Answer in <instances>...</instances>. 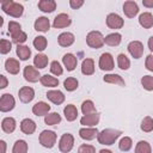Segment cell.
I'll use <instances>...</instances> for the list:
<instances>
[{"mask_svg":"<svg viewBox=\"0 0 153 153\" xmlns=\"http://www.w3.org/2000/svg\"><path fill=\"white\" fill-rule=\"evenodd\" d=\"M75 38L72 32H62L57 37V42L61 47H71L74 43Z\"/></svg>","mask_w":153,"mask_h":153,"instance_id":"44dd1931","label":"cell"},{"mask_svg":"<svg viewBox=\"0 0 153 153\" xmlns=\"http://www.w3.org/2000/svg\"><path fill=\"white\" fill-rule=\"evenodd\" d=\"M99 153H112V152H111L110 149H100Z\"/></svg>","mask_w":153,"mask_h":153,"instance_id":"11a10c76","label":"cell"},{"mask_svg":"<svg viewBox=\"0 0 153 153\" xmlns=\"http://www.w3.org/2000/svg\"><path fill=\"white\" fill-rule=\"evenodd\" d=\"M148 48H149L151 51H153V36H151L148 38Z\"/></svg>","mask_w":153,"mask_h":153,"instance_id":"f5cc1de1","label":"cell"},{"mask_svg":"<svg viewBox=\"0 0 153 153\" xmlns=\"http://www.w3.org/2000/svg\"><path fill=\"white\" fill-rule=\"evenodd\" d=\"M141 129L145 133H149L153 130V118L149 116H146L141 122Z\"/></svg>","mask_w":153,"mask_h":153,"instance_id":"b9f144b4","label":"cell"},{"mask_svg":"<svg viewBox=\"0 0 153 153\" xmlns=\"http://www.w3.org/2000/svg\"><path fill=\"white\" fill-rule=\"evenodd\" d=\"M62 62H63V66L66 67V69H67L68 72H72V71H74L75 67H76L78 59H76L75 55H73L72 53H67V54L63 55Z\"/></svg>","mask_w":153,"mask_h":153,"instance_id":"9a60e30c","label":"cell"},{"mask_svg":"<svg viewBox=\"0 0 153 153\" xmlns=\"http://www.w3.org/2000/svg\"><path fill=\"white\" fill-rule=\"evenodd\" d=\"M117 66H118V68L122 69V71H127V69L130 67V61H129V59L127 57V55L120 54V55L117 56Z\"/></svg>","mask_w":153,"mask_h":153,"instance_id":"8d00e7d4","label":"cell"},{"mask_svg":"<svg viewBox=\"0 0 153 153\" xmlns=\"http://www.w3.org/2000/svg\"><path fill=\"white\" fill-rule=\"evenodd\" d=\"M23 75H24V79L29 82H37L38 80H41V75H39L38 69L36 67H32V66H26L24 68Z\"/></svg>","mask_w":153,"mask_h":153,"instance_id":"9c48e42d","label":"cell"},{"mask_svg":"<svg viewBox=\"0 0 153 153\" xmlns=\"http://www.w3.org/2000/svg\"><path fill=\"white\" fill-rule=\"evenodd\" d=\"M135 153H152V148L151 145L147 141H139L135 146Z\"/></svg>","mask_w":153,"mask_h":153,"instance_id":"d590c367","label":"cell"},{"mask_svg":"<svg viewBox=\"0 0 153 153\" xmlns=\"http://www.w3.org/2000/svg\"><path fill=\"white\" fill-rule=\"evenodd\" d=\"M50 111V105L45 102H37L32 106V112L36 116H47Z\"/></svg>","mask_w":153,"mask_h":153,"instance_id":"2e32d148","label":"cell"},{"mask_svg":"<svg viewBox=\"0 0 153 153\" xmlns=\"http://www.w3.org/2000/svg\"><path fill=\"white\" fill-rule=\"evenodd\" d=\"M79 135L81 139L90 141L98 136V130H97V128H93V127H86V128H81L79 130Z\"/></svg>","mask_w":153,"mask_h":153,"instance_id":"ac0fdd59","label":"cell"},{"mask_svg":"<svg viewBox=\"0 0 153 153\" xmlns=\"http://www.w3.org/2000/svg\"><path fill=\"white\" fill-rule=\"evenodd\" d=\"M18 57L22 60V61H25L30 57L31 55V50L27 45H24V44H20V45H17V50H16Z\"/></svg>","mask_w":153,"mask_h":153,"instance_id":"4dcf8cb0","label":"cell"},{"mask_svg":"<svg viewBox=\"0 0 153 153\" xmlns=\"http://www.w3.org/2000/svg\"><path fill=\"white\" fill-rule=\"evenodd\" d=\"M139 24L145 29H151L153 26V16L149 12H143L139 17Z\"/></svg>","mask_w":153,"mask_h":153,"instance_id":"603a6c76","label":"cell"},{"mask_svg":"<svg viewBox=\"0 0 153 153\" xmlns=\"http://www.w3.org/2000/svg\"><path fill=\"white\" fill-rule=\"evenodd\" d=\"M41 84L45 87H55L59 85V80L55 78V76H51L49 74H44L41 76Z\"/></svg>","mask_w":153,"mask_h":153,"instance_id":"1f68e13d","label":"cell"},{"mask_svg":"<svg viewBox=\"0 0 153 153\" xmlns=\"http://www.w3.org/2000/svg\"><path fill=\"white\" fill-rule=\"evenodd\" d=\"M145 66H146V68H147L148 71L153 72V55H152V54H149V55L146 57Z\"/></svg>","mask_w":153,"mask_h":153,"instance_id":"c3c4849f","label":"cell"},{"mask_svg":"<svg viewBox=\"0 0 153 153\" xmlns=\"http://www.w3.org/2000/svg\"><path fill=\"white\" fill-rule=\"evenodd\" d=\"M74 146V137L72 134L69 133H66L63 134L61 137H60V141H59V149L62 152V153H68L72 151Z\"/></svg>","mask_w":153,"mask_h":153,"instance_id":"5b68a950","label":"cell"},{"mask_svg":"<svg viewBox=\"0 0 153 153\" xmlns=\"http://www.w3.org/2000/svg\"><path fill=\"white\" fill-rule=\"evenodd\" d=\"M56 142V134L53 130H43L39 134V143L45 148L54 147Z\"/></svg>","mask_w":153,"mask_h":153,"instance_id":"277c9868","label":"cell"},{"mask_svg":"<svg viewBox=\"0 0 153 153\" xmlns=\"http://www.w3.org/2000/svg\"><path fill=\"white\" fill-rule=\"evenodd\" d=\"M11 38H12L13 43H16V44L20 45L22 43H24V42L26 41L27 36H26V33H25L23 30H20V31H18V32H16V33L11 35Z\"/></svg>","mask_w":153,"mask_h":153,"instance_id":"60d3db41","label":"cell"},{"mask_svg":"<svg viewBox=\"0 0 153 153\" xmlns=\"http://www.w3.org/2000/svg\"><path fill=\"white\" fill-rule=\"evenodd\" d=\"M44 122L48 126H55L61 122V116L57 112H50L44 117Z\"/></svg>","mask_w":153,"mask_h":153,"instance_id":"e575fe53","label":"cell"},{"mask_svg":"<svg viewBox=\"0 0 153 153\" xmlns=\"http://www.w3.org/2000/svg\"><path fill=\"white\" fill-rule=\"evenodd\" d=\"M16 105V100L13 98L12 94L10 93H4L0 98V110L2 112H8L11 110H13Z\"/></svg>","mask_w":153,"mask_h":153,"instance_id":"8992f818","label":"cell"},{"mask_svg":"<svg viewBox=\"0 0 153 153\" xmlns=\"http://www.w3.org/2000/svg\"><path fill=\"white\" fill-rule=\"evenodd\" d=\"M12 153H27V143L24 140H17L13 145Z\"/></svg>","mask_w":153,"mask_h":153,"instance_id":"836d02e7","label":"cell"},{"mask_svg":"<svg viewBox=\"0 0 153 153\" xmlns=\"http://www.w3.org/2000/svg\"><path fill=\"white\" fill-rule=\"evenodd\" d=\"M38 8L42 12L50 13V12H54L56 10V2L54 0H41L38 2Z\"/></svg>","mask_w":153,"mask_h":153,"instance_id":"d4e9b609","label":"cell"},{"mask_svg":"<svg viewBox=\"0 0 153 153\" xmlns=\"http://www.w3.org/2000/svg\"><path fill=\"white\" fill-rule=\"evenodd\" d=\"M5 69L10 73V74H18L19 71H20V65H19V61L16 60V59H7L5 61Z\"/></svg>","mask_w":153,"mask_h":153,"instance_id":"7402d4cb","label":"cell"},{"mask_svg":"<svg viewBox=\"0 0 153 153\" xmlns=\"http://www.w3.org/2000/svg\"><path fill=\"white\" fill-rule=\"evenodd\" d=\"M86 43L90 48L99 49L105 44V37L99 31H91L86 36Z\"/></svg>","mask_w":153,"mask_h":153,"instance_id":"3957f363","label":"cell"},{"mask_svg":"<svg viewBox=\"0 0 153 153\" xmlns=\"http://www.w3.org/2000/svg\"><path fill=\"white\" fill-rule=\"evenodd\" d=\"M72 24V19L67 13H60L55 17L54 22H53V26L55 29H62V27H67Z\"/></svg>","mask_w":153,"mask_h":153,"instance_id":"30bf717a","label":"cell"},{"mask_svg":"<svg viewBox=\"0 0 153 153\" xmlns=\"http://www.w3.org/2000/svg\"><path fill=\"white\" fill-rule=\"evenodd\" d=\"M142 5L147 8H152L153 7V0H142Z\"/></svg>","mask_w":153,"mask_h":153,"instance_id":"816d5d0a","label":"cell"},{"mask_svg":"<svg viewBox=\"0 0 153 153\" xmlns=\"http://www.w3.org/2000/svg\"><path fill=\"white\" fill-rule=\"evenodd\" d=\"M16 126H17V123H16V120L13 117H5L1 122V128L7 134L13 133L16 129Z\"/></svg>","mask_w":153,"mask_h":153,"instance_id":"cb8c5ba5","label":"cell"},{"mask_svg":"<svg viewBox=\"0 0 153 153\" xmlns=\"http://www.w3.org/2000/svg\"><path fill=\"white\" fill-rule=\"evenodd\" d=\"M47 44H48V41H47V38L44 36H37L33 39V47L38 51H43L47 48Z\"/></svg>","mask_w":153,"mask_h":153,"instance_id":"74e56055","label":"cell"},{"mask_svg":"<svg viewBox=\"0 0 153 153\" xmlns=\"http://www.w3.org/2000/svg\"><path fill=\"white\" fill-rule=\"evenodd\" d=\"M20 130L26 135H31L36 130V123L31 118H24L20 122Z\"/></svg>","mask_w":153,"mask_h":153,"instance_id":"ffe728a7","label":"cell"},{"mask_svg":"<svg viewBox=\"0 0 153 153\" xmlns=\"http://www.w3.org/2000/svg\"><path fill=\"white\" fill-rule=\"evenodd\" d=\"M1 8L6 14H8V16H11L13 18H19L24 12L23 5L19 4V2H14L12 0L2 1L1 2Z\"/></svg>","mask_w":153,"mask_h":153,"instance_id":"7a4b0ae2","label":"cell"},{"mask_svg":"<svg viewBox=\"0 0 153 153\" xmlns=\"http://www.w3.org/2000/svg\"><path fill=\"white\" fill-rule=\"evenodd\" d=\"M33 27L36 31H41V32H47L50 29V22L47 17H38L35 20Z\"/></svg>","mask_w":153,"mask_h":153,"instance_id":"d6986e66","label":"cell"},{"mask_svg":"<svg viewBox=\"0 0 153 153\" xmlns=\"http://www.w3.org/2000/svg\"><path fill=\"white\" fill-rule=\"evenodd\" d=\"M99 68L102 71H112L114 67H115V63H114V57L110 53H103L99 57Z\"/></svg>","mask_w":153,"mask_h":153,"instance_id":"52a82bcc","label":"cell"},{"mask_svg":"<svg viewBox=\"0 0 153 153\" xmlns=\"http://www.w3.org/2000/svg\"><path fill=\"white\" fill-rule=\"evenodd\" d=\"M78 153H96V148L92 145H81L78 149Z\"/></svg>","mask_w":153,"mask_h":153,"instance_id":"7dc6e473","label":"cell"},{"mask_svg":"<svg viewBox=\"0 0 153 153\" xmlns=\"http://www.w3.org/2000/svg\"><path fill=\"white\" fill-rule=\"evenodd\" d=\"M2 24H4V18L0 17V26H2Z\"/></svg>","mask_w":153,"mask_h":153,"instance_id":"9f6ffc18","label":"cell"},{"mask_svg":"<svg viewBox=\"0 0 153 153\" xmlns=\"http://www.w3.org/2000/svg\"><path fill=\"white\" fill-rule=\"evenodd\" d=\"M81 112L84 115H90V114H94L97 112L96 111V106H94V103L90 99L87 100H84L82 104H81Z\"/></svg>","mask_w":153,"mask_h":153,"instance_id":"d6a6232c","label":"cell"},{"mask_svg":"<svg viewBox=\"0 0 153 153\" xmlns=\"http://www.w3.org/2000/svg\"><path fill=\"white\" fill-rule=\"evenodd\" d=\"M78 85H79V81H78L75 78H73V76L67 78V79L63 81V86H65V88H66L67 91H69V92L76 90V88H78Z\"/></svg>","mask_w":153,"mask_h":153,"instance_id":"f35d334b","label":"cell"},{"mask_svg":"<svg viewBox=\"0 0 153 153\" xmlns=\"http://www.w3.org/2000/svg\"><path fill=\"white\" fill-rule=\"evenodd\" d=\"M48 62H49V59L47 55L44 54H37L35 57H33V65L37 69H42V68H45L48 66Z\"/></svg>","mask_w":153,"mask_h":153,"instance_id":"f1b7e54d","label":"cell"},{"mask_svg":"<svg viewBox=\"0 0 153 153\" xmlns=\"http://www.w3.org/2000/svg\"><path fill=\"white\" fill-rule=\"evenodd\" d=\"M103 80L108 84H115V85H120V86H124V80L122 79L121 75L118 74H105Z\"/></svg>","mask_w":153,"mask_h":153,"instance_id":"f546056e","label":"cell"},{"mask_svg":"<svg viewBox=\"0 0 153 153\" xmlns=\"http://www.w3.org/2000/svg\"><path fill=\"white\" fill-rule=\"evenodd\" d=\"M99 122V114L94 112V114H90V115H84L80 118V124L85 126V127H96Z\"/></svg>","mask_w":153,"mask_h":153,"instance_id":"5bb4252c","label":"cell"},{"mask_svg":"<svg viewBox=\"0 0 153 153\" xmlns=\"http://www.w3.org/2000/svg\"><path fill=\"white\" fill-rule=\"evenodd\" d=\"M84 5V0H71L69 1V6L73 10H78Z\"/></svg>","mask_w":153,"mask_h":153,"instance_id":"681fc988","label":"cell"},{"mask_svg":"<svg viewBox=\"0 0 153 153\" xmlns=\"http://www.w3.org/2000/svg\"><path fill=\"white\" fill-rule=\"evenodd\" d=\"M63 114H65V117L67 121L69 122H73L74 120H76L78 117V109L75 108V105L73 104H68L65 106L63 109Z\"/></svg>","mask_w":153,"mask_h":153,"instance_id":"484cf974","label":"cell"},{"mask_svg":"<svg viewBox=\"0 0 153 153\" xmlns=\"http://www.w3.org/2000/svg\"><path fill=\"white\" fill-rule=\"evenodd\" d=\"M18 96L20 102L23 103H30L35 98V91L30 86H24L18 91Z\"/></svg>","mask_w":153,"mask_h":153,"instance_id":"7c38bea8","label":"cell"},{"mask_svg":"<svg viewBox=\"0 0 153 153\" xmlns=\"http://www.w3.org/2000/svg\"><path fill=\"white\" fill-rule=\"evenodd\" d=\"M11 49H12V43H11L10 41L2 38V39L0 41V53H1L2 55H5V54L10 53Z\"/></svg>","mask_w":153,"mask_h":153,"instance_id":"ee69618b","label":"cell"},{"mask_svg":"<svg viewBox=\"0 0 153 153\" xmlns=\"http://www.w3.org/2000/svg\"><path fill=\"white\" fill-rule=\"evenodd\" d=\"M121 41H122V36L118 32H112V33H109L108 36H105V44H108L110 47L118 45L121 43Z\"/></svg>","mask_w":153,"mask_h":153,"instance_id":"83f0119b","label":"cell"},{"mask_svg":"<svg viewBox=\"0 0 153 153\" xmlns=\"http://www.w3.org/2000/svg\"><path fill=\"white\" fill-rule=\"evenodd\" d=\"M106 25H108V27H110V29L117 30V29H121V27L124 25V20H123L122 17L118 16L117 13H110V14H108V17H106Z\"/></svg>","mask_w":153,"mask_h":153,"instance_id":"ba28073f","label":"cell"},{"mask_svg":"<svg viewBox=\"0 0 153 153\" xmlns=\"http://www.w3.org/2000/svg\"><path fill=\"white\" fill-rule=\"evenodd\" d=\"M141 85L145 90L147 91H153V76L151 75H145L141 79Z\"/></svg>","mask_w":153,"mask_h":153,"instance_id":"7bdbcfd3","label":"cell"},{"mask_svg":"<svg viewBox=\"0 0 153 153\" xmlns=\"http://www.w3.org/2000/svg\"><path fill=\"white\" fill-rule=\"evenodd\" d=\"M0 145H1V153H6V142L4 140H1Z\"/></svg>","mask_w":153,"mask_h":153,"instance_id":"db71d44e","label":"cell"},{"mask_svg":"<svg viewBox=\"0 0 153 153\" xmlns=\"http://www.w3.org/2000/svg\"><path fill=\"white\" fill-rule=\"evenodd\" d=\"M123 12L128 18H134L139 13V6L135 1H126L123 4Z\"/></svg>","mask_w":153,"mask_h":153,"instance_id":"4fadbf2b","label":"cell"},{"mask_svg":"<svg viewBox=\"0 0 153 153\" xmlns=\"http://www.w3.org/2000/svg\"><path fill=\"white\" fill-rule=\"evenodd\" d=\"M0 80H1V82H0V88H5V87L7 86V84H8L7 78H6L5 75H0Z\"/></svg>","mask_w":153,"mask_h":153,"instance_id":"f907efd6","label":"cell"},{"mask_svg":"<svg viewBox=\"0 0 153 153\" xmlns=\"http://www.w3.org/2000/svg\"><path fill=\"white\" fill-rule=\"evenodd\" d=\"M81 73L85 75H92L94 73V61L92 59H85L81 63Z\"/></svg>","mask_w":153,"mask_h":153,"instance_id":"4316f807","label":"cell"},{"mask_svg":"<svg viewBox=\"0 0 153 153\" xmlns=\"http://www.w3.org/2000/svg\"><path fill=\"white\" fill-rule=\"evenodd\" d=\"M22 30V25L19 24V23H17V22H14V20H11L10 23H8V32L11 33V35H13V33H16V32H18V31H20Z\"/></svg>","mask_w":153,"mask_h":153,"instance_id":"bcb514c9","label":"cell"},{"mask_svg":"<svg viewBox=\"0 0 153 153\" xmlns=\"http://www.w3.org/2000/svg\"><path fill=\"white\" fill-rule=\"evenodd\" d=\"M128 51L134 59H140L143 54V44L140 41H131L128 44Z\"/></svg>","mask_w":153,"mask_h":153,"instance_id":"8fae6325","label":"cell"},{"mask_svg":"<svg viewBox=\"0 0 153 153\" xmlns=\"http://www.w3.org/2000/svg\"><path fill=\"white\" fill-rule=\"evenodd\" d=\"M131 146H133V141H131V139L129 136L122 137L120 140V142H118V148L121 151H123V152H128L131 148Z\"/></svg>","mask_w":153,"mask_h":153,"instance_id":"ab89813d","label":"cell"},{"mask_svg":"<svg viewBox=\"0 0 153 153\" xmlns=\"http://www.w3.org/2000/svg\"><path fill=\"white\" fill-rule=\"evenodd\" d=\"M121 134H122L121 130L108 128V129H103L100 133H98L97 140H98V142H99L100 145L110 146V145L115 143V141L121 136Z\"/></svg>","mask_w":153,"mask_h":153,"instance_id":"6da1fadb","label":"cell"},{"mask_svg":"<svg viewBox=\"0 0 153 153\" xmlns=\"http://www.w3.org/2000/svg\"><path fill=\"white\" fill-rule=\"evenodd\" d=\"M47 98H48L51 103H54V104H56V105H60V104H62V103L65 102V94H63L61 91H59V90L48 91V92H47Z\"/></svg>","mask_w":153,"mask_h":153,"instance_id":"e0dca14e","label":"cell"},{"mask_svg":"<svg viewBox=\"0 0 153 153\" xmlns=\"http://www.w3.org/2000/svg\"><path fill=\"white\" fill-rule=\"evenodd\" d=\"M50 72L54 74V75H61L62 73H63V68L61 67V65H60V62H57V61H53L51 63H50Z\"/></svg>","mask_w":153,"mask_h":153,"instance_id":"f6af8a7d","label":"cell"}]
</instances>
